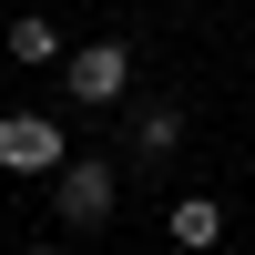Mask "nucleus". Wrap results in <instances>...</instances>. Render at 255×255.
<instances>
[{"label": "nucleus", "instance_id": "obj_7", "mask_svg": "<svg viewBox=\"0 0 255 255\" xmlns=\"http://www.w3.org/2000/svg\"><path fill=\"white\" fill-rule=\"evenodd\" d=\"M41 255H61V245H41Z\"/></svg>", "mask_w": 255, "mask_h": 255}, {"label": "nucleus", "instance_id": "obj_1", "mask_svg": "<svg viewBox=\"0 0 255 255\" xmlns=\"http://www.w3.org/2000/svg\"><path fill=\"white\" fill-rule=\"evenodd\" d=\"M51 215L72 225V235H102V225H113V163H102V153H72L51 174Z\"/></svg>", "mask_w": 255, "mask_h": 255}, {"label": "nucleus", "instance_id": "obj_3", "mask_svg": "<svg viewBox=\"0 0 255 255\" xmlns=\"http://www.w3.org/2000/svg\"><path fill=\"white\" fill-rule=\"evenodd\" d=\"M61 82H72V102L113 113V102H123V82H133V51H123V41H92V51H72V61H61Z\"/></svg>", "mask_w": 255, "mask_h": 255}, {"label": "nucleus", "instance_id": "obj_5", "mask_svg": "<svg viewBox=\"0 0 255 255\" xmlns=\"http://www.w3.org/2000/svg\"><path fill=\"white\" fill-rule=\"evenodd\" d=\"M0 51H10L20 72H51V61H72V51H61V31H51V20H41V10H20V20H10V41H0Z\"/></svg>", "mask_w": 255, "mask_h": 255}, {"label": "nucleus", "instance_id": "obj_4", "mask_svg": "<svg viewBox=\"0 0 255 255\" xmlns=\"http://www.w3.org/2000/svg\"><path fill=\"white\" fill-rule=\"evenodd\" d=\"M163 235H174L184 255H204V245H225V204H215V194H184L174 215H163Z\"/></svg>", "mask_w": 255, "mask_h": 255}, {"label": "nucleus", "instance_id": "obj_2", "mask_svg": "<svg viewBox=\"0 0 255 255\" xmlns=\"http://www.w3.org/2000/svg\"><path fill=\"white\" fill-rule=\"evenodd\" d=\"M72 143H61L51 113H0V174H61Z\"/></svg>", "mask_w": 255, "mask_h": 255}, {"label": "nucleus", "instance_id": "obj_6", "mask_svg": "<svg viewBox=\"0 0 255 255\" xmlns=\"http://www.w3.org/2000/svg\"><path fill=\"white\" fill-rule=\"evenodd\" d=\"M174 143H184V113H174V102H153V113L133 123V153H143V163H174Z\"/></svg>", "mask_w": 255, "mask_h": 255}]
</instances>
